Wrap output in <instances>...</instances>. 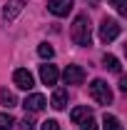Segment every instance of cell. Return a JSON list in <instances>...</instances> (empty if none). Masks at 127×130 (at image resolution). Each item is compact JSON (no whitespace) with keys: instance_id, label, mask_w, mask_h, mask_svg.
Returning a JSON list of instances; mask_svg holds the SVG:
<instances>
[{"instance_id":"obj_1","label":"cell","mask_w":127,"mask_h":130,"mask_svg":"<svg viewBox=\"0 0 127 130\" xmlns=\"http://www.w3.org/2000/svg\"><path fill=\"white\" fill-rule=\"evenodd\" d=\"M70 38H72V43L80 45V48H87V45L92 43L90 18H87V15H77V18H75V23H72V28H70Z\"/></svg>"},{"instance_id":"obj_2","label":"cell","mask_w":127,"mask_h":130,"mask_svg":"<svg viewBox=\"0 0 127 130\" xmlns=\"http://www.w3.org/2000/svg\"><path fill=\"white\" fill-rule=\"evenodd\" d=\"M90 95L95 98L100 105H110V103H112V90H110V85H107L105 80H100V78L90 83Z\"/></svg>"},{"instance_id":"obj_3","label":"cell","mask_w":127,"mask_h":130,"mask_svg":"<svg viewBox=\"0 0 127 130\" xmlns=\"http://www.w3.org/2000/svg\"><path fill=\"white\" fill-rule=\"evenodd\" d=\"M120 32H122V25L115 18H105L100 23V40L102 43H112L115 38H120Z\"/></svg>"},{"instance_id":"obj_4","label":"cell","mask_w":127,"mask_h":130,"mask_svg":"<svg viewBox=\"0 0 127 130\" xmlns=\"http://www.w3.org/2000/svg\"><path fill=\"white\" fill-rule=\"evenodd\" d=\"M13 83H15L20 90H32V85H35V78H32L30 70H25V68H17L15 73H13Z\"/></svg>"},{"instance_id":"obj_5","label":"cell","mask_w":127,"mask_h":130,"mask_svg":"<svg viewBox=\"0 0 127 130\" xmlns=\"http://www.w3.org/2000/svg\"><path fill=\"white\" fill-rule=\"evenodd\" d=\"M62 78L67 85H82L85 83V70L80 68V65H67L62 73Z\"/></svg>"},{"instance_id":"obj_6","label":"cell","mask_w":127,"mask_h":130,"mask_svg":"<svg viewBox=\"0 0 127 130\" xmlns=\"http://www.w3.org/2000/svg\"><path fill=\"white\" fill-rule=\"evenodd\" d=\"M72 5H75V0H50L48 10L52 13V15H57V18H65L70 10H72Z\"/></svg>"},{"instance_id":"obj_7","label":"cell","mask_w":127,"mask_h":130,"mask_svg":"<svg viewBox=\"0 0 127 130\" xmlns=\"http://www.w3.org/2000/svg\"><path fill=\"white\" fill-rule=\"evenodd\" d=\"M45 105H48V100H45V95H40V93L28 95V98H25V103H23V108H25L28 113H40Z\"/></svg>"},{"instance_id":"obj_8","label":"cell","mask_w":127,"mask_h":130,"mask_svg":"<svg viewBox=\"0 0 127 130\" xmlns=\"http://www.w3.org/2000/svg\"><path fill=\"white\" fill-rule=\"evenodd\" d=\"M57 78H60V73H57V68L55 65H40V80L45 83V85H55L57 83Z\"/></svg>"},{"instance_id":"obj_9","label":"cell","mask_w":127,"mask_h":130,"mask_svg":"<svg viewBox=\"0 0 127 130\" xmlns=\"http://www.w3.org/2000/svg\"><path fill=\"white\" fill-rule=\"evenodd\" d=\"M20 10H23V0H10L8 5H5V10H3V18L10 23V20H15L20 15Z\"/></svg>"},{"instance_id":"obj_10","label":"cell","mask_w":127,"mask_h":130,"mask_svg":"<svg viewBox=\"0 0 127 130\" xmlns=\"http://www.w3.org/2000/svg\"><path fill=\"white\" fill-rule=\"evenodd\" d=\"M87 118H92V108H87V105H80V108H75V110L70 113V120L77 123V125H82Z\"/></svg>"},{"instance_id":"obj_11","label":"cell","mask_w":127,"mask_h":130,"mask_svg":"<svg viewBox=\"0 0 127 130\" xmlns=\"http://www.w3.org/2000/svg\"><path fill=\"white\" fill-rule=\"evenodd\" d=\"M50 105H52L55 110H62L65 105H67V90H65V88H57V90L52 93V100H50Z\"/></svg>"},{"instance_id":"obj_12","label":"cell","mask_w":127,"mask_h":130,"mask_svg":"<svg viewBox=\"0 0 127 130\" xmlns=\"http://www.w3.org/2000/svg\"><path fill=\"white\" fill-rule=\"evenodd\" d=\"M102 130H125V128H122L120 118H115V115H105V118H102Z\"/></svg>"},{"instance_id":"obj_13","label":"cell","mask_w":127,"mask_h":130,"mask_svg":"<svg viewBox=\"0 0 127 130\" xmlns=\"http://www.w3.org/2000/svg\"><path fill=\"white\" fill-rule=\"evenodd\" d=\"M102 63H105V68L112 70V73H122V65H120V60H117L115 55H105V58H102Z\"/></svg>"},{"instance_id":"obj_14","label":"cell","mask_w":127,"mask_h":130,"mask_svg":"<svg viewBox=\"0 0 127 130\" xmlns=\"http://www.w3.org/2000/svg\"><path fill=\"white\" fill-rule=\"evenodd\" d=\"M0 103H3V105H5V108H15V105H17V100H15V95H13V93H10V90H5V88H3V90H0Z\"/></svg>"},{"instance_id":"obj_15","label":"cell","mask_w":127,"mask_h":130,"mask_svg":"<svg viewBox=\"0 0 127 130\" xmlns=\"http://www.w3.org/2000/svg\"><path fill=\"white\" fill-rule=\"evenodd\" d=\"M15 128V118L10 113H0V130H13Z\"/></svg>"},{"instance_id":"obj_16","label":"cell","mask_w":127,"mask_h":130,"mask_svg":"<svg viewBox=\"0 0 127 130\" xmlns=\"http://www.w3.org/2000/svg\"><path fill=\"white\" fill-rule=\"evenodd\" d=\"M37 55H40L43 60H50V58L55 55V50H52V45H48V43H40V45H37Z\"/></svg>"},{"instance_id":"obj_17","label":"cell","mask_w":127,"mask_h":130,"mask_svg":"<svg viewBox=\"0 0 127 130\" xmlns=\"http://www.w3.org/2000/svg\"><path fill=\"white\" fill-rule=\"evenodd\" d=\"M110 3L117 8V13H120V15H127V0H110Z\"/></svg>"},{"instance_id":"obj_18","label":"cell","mask_w":127,"mask_h":130,"mask_svg":"<svg viewBox=\"0 0 127 130\" xmlns=\"http://www.w3.org/2000/svg\"><path fill=\"white\" fill-rule=\"evenodd\" d=\"M43 130H60V123L57 120H45L43 123Z\"/></svg>"},{"instance_id":"obj_19","label":"cell","mask_w":127,"mask_h":130,"mask_svg":"<svg viewBox=\"0 0 127 130\" xmlns=\"http://www.w3.org/2000/svg\"><path fill=\"white\" fill-rule=\"evenodd\" d=\"M80 130H97V123L92 120V118H87V120L82 123V128H80Z\"/></svg>"},{"instance_id":"obj_20","label":"cell","mask_w":127,"mask_h":130,"mask_svg":"<svg viewBox=\"0 0 127 130\" xmlns=\"http://www.w3.org/2000/svg\"><path fill=\"white\" fill-rule=\"evenodd\" d=\"M20 130H35V123H32V118H25V120L20 123Z\"/></svg>"},{"instance_id":"obj_21","label":"cell","mask_w":127,"mask_h":130,"mask_svg":"<svg viewBox=\"0 0 127 130\" xmlns=\"http://www.w3.org/2000/svg\"><path fill=\"white\" fill-rule=\"evenodd\" d=\"M120 90H122V93H127V78H122V80H120Z\"/></svg>"}]
</instances>
